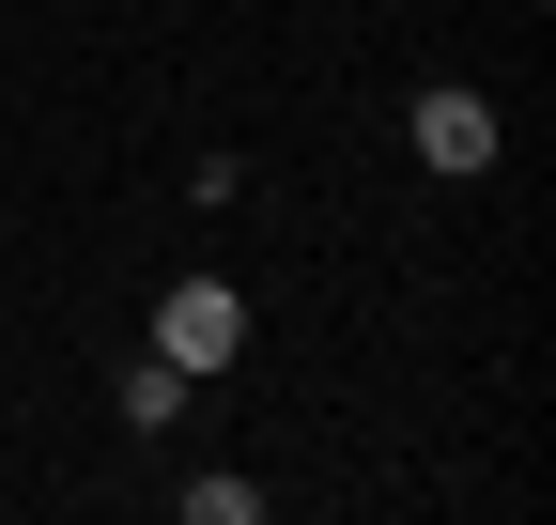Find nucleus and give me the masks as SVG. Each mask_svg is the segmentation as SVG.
Instances as JSON below:
<instances>
[{"instance_id": "f257e3e1", "label": "nucleus", "mask_w": 556, "mask_h": 525, "mask_svg": "<svg viewBox=\"0 0 556 525\" xmlns=\"http://www.w3.org/2000/svg\"><path fill=\"white\" fill-rule=\"evenodd\" d=\"M155 356H170L186 386L232 371V356H248V294H232V279H170V294H155Z\"/></svg>"}, {"instance_id": "f03ea898", "label": "nucleus", "mask_w": 556, "mask_h": 525, "mask_svg": "<svg viewBox=\"0 0 556 525\" xmlns=\"http://www.w3.org/2000/svg\"><path fill=\"white\" fill-rule=\"evenodd\" d=\"M417 155L433 170H495V108L479 93H417Z\"/></svg>"}, {"instance_id": "7ed1b4c3", "label": "nucleus", "mask_w": 556, "mask_h": 525, "mask_svg": "<svg viewBox=\"0 0 556 525\" xmlns=\"http://www.w3.org/2000/svg\"><path fill=\"white\" fill-rule=\"evenodd\" d=\"M124 418H139V433H170V418H186V371H170V356H139V371H124Z\"/></svg>"}]
</instances>
